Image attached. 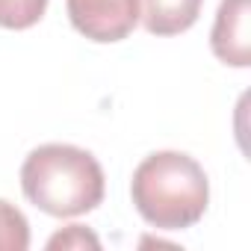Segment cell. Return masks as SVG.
<instances>
[{"mask_svg":"<svg viewBox=\"0 0 251 251\" xmlns=\"http://www.w3.org/2000/svg\"><path fill=\"white\" fill-rule=\"evenodd\" d=\"M248 15H251V0H222L219 3L216 24L210 33V48L225 65L245 68L251 62Z\"/></svg>","mask_w":251,"mask_h":251,"instance_id":"4","label":"cell"},{"mask_svg":"<svg viewBox=\"0 0 251 251\" xmlns=\"http://www.w3.org/2000/svg\"><path fill=\"white\" fill-rule=\"evenodd\" d=\"M204 0H145L142 24L154 36H177L186 33L198 15H201Z\"/></svg>","mask_w":251,"mask_h":251,"instance_id":"5","label":"cell"},{"mask_svg":"<svg viewBox=\"0 0 251 251\" xmlns=\"http://www.w3.org/2000/svg\"><path fill=\"white\" fill-rule=\"evenodd\" d=\"M65 9L74 30L100 45L127 39L142 15L139 0H65Z\"/></svg>","mask_w":251,"mask_h":251,"instance_id":"3","label":"cell"},{"mask_svg":"<svg viewBox=\"0 0 251 251\" xmlns=\"http://www.w3.org/2000/svg\"><path fill=\"white\" fill-rule=\"evenodd\" d=\"M21 189L42 213L68 219L103 201V169L77 145H39L21 166Z\"/></svg>","mask_w":251,"mask_h":251,"instance_id":"2","label":"cell"},{"mask_svg":"<svg viewBox=\"0 0 251 251\" xmlns=\"http://www.w3.org/2000/svg\"><path fill=\"white\" fill-rule=\"evenodd\" d=\"M30 248V222L27 216L0 198V251H27Z\"/></svg>","mask_w":251,"mask_h":251,"instance_id":"6","label":"cell"},{"mask_svg":"<svg viewBox=\"0 0 251 251\" xmlns=\"http://www.w3.org/2000/svg\"><path fill=\"white\" fill-rule=\"evenodd\" d=\"M130 198L139 216L157 230H183L207 213L210 180L195 157L157 151L136 166Z\"/></svg>","mask_w":251,"mask_h":251,"instance_id":"1","label":"cell"},{"mask_svg":"<svg viewBox=\"0 0 251 251\" xmlns=\"http://www.w3.org/2000/svg\"><path fill=\"white\" fill-rule=\"evenodd\" d=\"M98 248V236L92 230H86L83 225H68L65 230H59L56 236L48 239V248Z\"/></svg>","mask_w":251,"mask_h":251,"instance_id":"8","label":"cell"},{"mask_svg":"<svg viewBox=\"0 0 251 251\" xmlns=\"http://www.w3.org/2000/svg\"><path fill=\"white\" fill-rule=\"evenodd\" d=\"M48 0H0V27L27 30L42 21Z\"/></svg>","mask_w":251,"mask_h":251,"instance_id":"7","label":"cell"}]
</instances>
